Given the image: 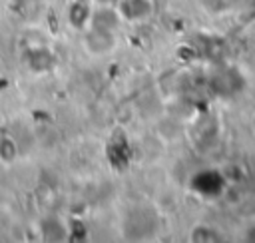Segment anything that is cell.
I'll return each mask as SVG.
<instances>
[{
	"mask_svg": "<svg viewBox=\"0 0 255 243\" xmlns=\"http://www.w3.org/2000/svg\"><path fill=\"white\" fill-rule=\"evenodd\" d=\"M193 189L199 191L201 195H219L223 191V177L215 169H203L193 177Z\"/></svg>",
	"mask_w": 255,
	"mask_h": 243,
	"instance_id": "3957f363",
	"label": "cell"
},
{
	"mask_svg": "<svg viewBox=\"0 0 255 243\" xmlns=\"http://www.w3.org/2000/svg\"><path fill=\"white\" fill-rule=\"evenodd\" d=\"M54 225H56V219H54V217H50V219L44 221V233H46V237H48V239H62L64 233H66L64 227H58V229H56Z\"/></svg>",
	"mask_w": 255,
	"mask_h": 243,
	"instance_id": "8992f818",
	"label": "cell"
},
{
	"mask_svg": "<svg viewBox=\"0 0 255 243\" xmlns=\"http://www.w3.org/2000/svg\"><path fill=\"white\" fill-rule=\"evenodd\" d=\"M249 239H253V241H255V229H251V231H249Z\"/></svg>",
	"mask_w": 255,
	"mask_h": 243,
	"instance_id": "ba28073f",
	"label": "cell"
},
{
	"mask_svg": "<svg viewBox=\"0 0 255 243\" xmlns=\"http://www.w3.org/2000/svg\"><path fill=\"white\" fill-rule=\"evenodd\" d=\"M16 157V145L10 137H2L0 139V159L4 161H12Z\"/></svg>",
	"mask_w": 255,
	"mask_h": 243,
	"instance_id": "5b68a950",
	"label": "cell"
},
{
	"mask_svg": "<svg viewBox=\"0 0 255 243\" xmlns=\"http://www.w3.org/2000/svg\"><path fill=\"white\" fill-rule=\"evenodd\" d=\"M94 2H96V4H112L114 0H94Z\"/></svg>",
	"mask_w": 255,
	"mask_h": 243,
	"instance_id": "52a82bcc",
	"label": "cell"
},
{
	"mask_svg": "<svg viewBox=\"0 0 255 243\" xmlns=\"http://www.w3.org/2000/svg\"><path fill=\"white\" fill-rule=\"evenodd\" d=\"M116 8H118L122 20H126V22H143V20L151 18V14L155 10L153 0H120Z\"/></svg>",
	"mask_w": 255,
	"mask_h": 243,
	"instance_id": "7a4b0ae2",
	"label": "cell"
},
{
	"mask_svg": "<svg viewBox=\"0 0 255 243\" xmlns=\"http://www.w3.org/2000/svg\"><path fill=\"white\" fill-rule=\"evenodd\" d=\"M84 46L94 56L110 54L116 48V30H102V28L88 26L84 36Z\"/></svg>",
	"mask_w": 255,
	"mask_h": 243,
	"instance_id": "6da1fadb",
	"label": "cell"
},
{
	"mask_svg": "<svg viewBox=\"0 0 255 243\" xmlns=\"http://www.w3.org/2000/svg\"><path fill=\"white\" fill-rule=\"evenodd\" d=\"M52 54L46 50V48H32L26 56V62L28 66L34 70V72H44V70H50L52 66Z\"/></svg>",
	"mask_w": 255,
	"mask_h": 243,
	"instance_id": "277c9868",
	"label": "cell"
}]
</instances>
